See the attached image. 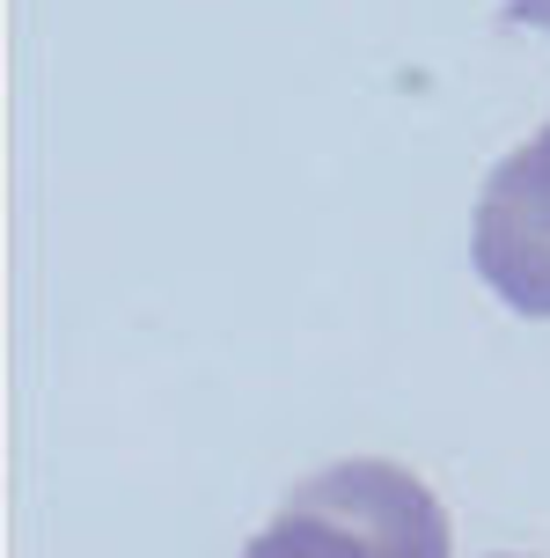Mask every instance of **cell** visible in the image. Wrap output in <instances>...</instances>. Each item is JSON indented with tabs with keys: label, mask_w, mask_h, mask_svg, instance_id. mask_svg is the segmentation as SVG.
I'll return each mask as SVG.
<instances>
[{
	"label": "cell",
	"mask_w": 550,
	"mask_h": 558,
	"mask_svg": "<svg viewBox=\"0 0 550 558\" xmlns=\"http://www.w3.org/2000/svg\"><path fill=\"white\" fill-rule=\"evenodd\" d=\"M469 265L506 308L550 316V118L485 177L469 221Z\"/></svg>",
	"instance_id": "6da1fadb"
},
{
	"label": "cell",
	"mask_w": 550,
	"mask_h": 558,
	"mask_svg": "<svg viewBox=\"0 0 550 558\" xmlns=\"http://www.w3.org/2000/svg\"><path fill=\"white\" fill-rule=\"evenodd\" d=\"M286 507L323 514L330 530H345L367 558H448V514L404 463H375V456L330 463V471L302 477Z\"/></svg>",
	"instance_id": "7a4b0ae2"
},
{
	"label": "cell",
	"mask_w": 550,
	"mask_h": 558,
	"mask_svg": "<svg viewBox=\"0 0 550 558\" xmlns=\"http://www.w3.org/2000/svg\"><path fill=\"white\" fill-rule=\"evenodd\" d=\"M243 558H367L345 530H330L323 514H302V507H286L272 530H257L249 536V551Z\"/></svg>",
	"instance_id": "3957f363"
},
{
	"label": "cell",
	"mask_w": 550,
	"mask_h": 558,
	"mask_svg": "<svg viewBox=\"0 0 550 558\" xmlns=\"http://www.w3.org/2000/svg\"><path fill=\"white\" fill-rule=\"evenodd\" d=\"M506 15L528 29H550V0H506Z\"/></svg>",
	"instance_id": "277c9868"
}]
</instances>
